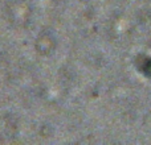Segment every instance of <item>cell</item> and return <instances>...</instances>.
I'll return each instance as SVG.
<instances>
[{
	"instance_id": "cell-1",
	"label": "cell",
	"mask_w": 151,
	"mask_h": 145,
	"mask_svg": "<svg viewBox=\"0 0 151 145\" xmlns=\"http://www.w3.org/2000/svg\"><path fill=\"white\" fill-rule=\"evenodd\" d=\"M141 70L146 75L151 77V60L150 58H146V60H143L141 62Z\"/></svg>"
}]
</instances>
